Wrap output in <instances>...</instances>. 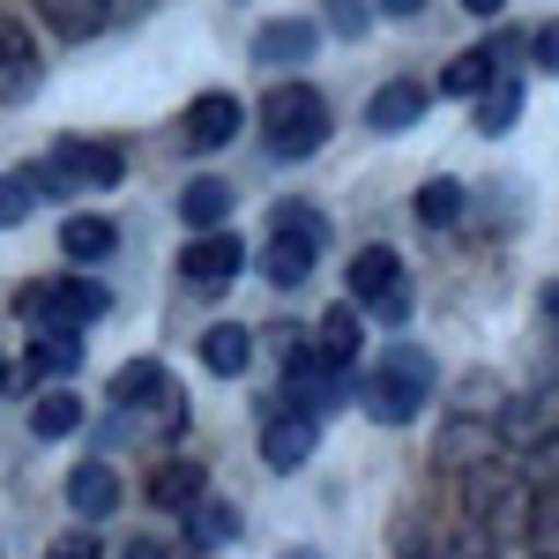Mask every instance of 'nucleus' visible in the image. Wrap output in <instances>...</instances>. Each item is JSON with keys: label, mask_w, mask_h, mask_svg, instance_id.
Returning <instances> with one entry per match:
<instances>
[{"label": "nucleus", "mask_w": 559, "mask_h": 559, "mask_svg": "<svg viewBox=\"0 0 559 559\" xmlns=\"http://www.w3.org/2000/svg\"><path fill=\"white\" fill-rule=\"evenodd\" d=\"M321 23H329L336 38H366V23H373V8H366V0H321Z\"/></svg>", "instance_id": "32"}, {"label": "nucleus", "mask_w": 559, "mask_h": 559, "mask_svg": "<svg viewBox=\"0 0 559 559\" xmlns=\"http://www.w3.org/2000/svg\"><path fill=\"white\" fill-rule=\"evenodd\" d=\"M239 537V508H224V500H194L187 508V545L194 552H216V545H231Z\"/></svg>", "instance_id": "26"}, {"label": "nucleus", "mask_w": 559, "mask_h": 559, "mask_svg": "<svg viewBox=\"0 0 559 559\" xmlns=\"http://www.w3.org/2000/svg\"><path fill=\"white\" fill-rule=\"evenodd\" d=\"M150 500H157L165 515H187L194 500H210V471H202V455H179V463H157V477H150Z\"/></svg>", "instance_id": "15"}, {"label": "nucleus", "mask_w": 559, "mask_h": 559, "mask_svg": "<svg viewBox=\"0 0 559 559\" xmlns=\"http://www.w3.org/2000/svg\"><path fill=\"white\" fill-rule=\"evenodd\" d=\"M485 455H508V440H500V418H455V426L440 432V448H432V463L440 471H477Z\"/></svg>", "instance_id": "12"}, {"label": "nucleus", "mask_w": 559, "mask_h": 559, "mask_svg": "<svg viewBox=\"0 0 559 559\" xmlns=\"http://www.w3.org/2000/svg\"><path fill=\"white\" fill-rule=\"evenodd\" d=\"M358 344H366V336H358V306H329V313H321V329H313V350H321L329 366H350Z\"/></svg>", "instance_id": "25"}, {"label": "nucleus", "mask_w": 559, "mask_h": 559, "mask_svg": "<svg viewBox=\"0 0 559 559\" xmlns=\"http://www.w3.org/2000/svg\"><path fill=\"white\" fill-rule=\"evenodd\" d=\"M530 60H545L559 75V23H537V31H530Z\"/></svg>", "instance_id": "37"}, {"label": "nucleus", "mask_w": 559, "mask_h": 559, "mask_svg": "<svg viewBox=\"0 0 559 559\" xmlns=\"http://www.w3.org/2000/svg\"><path fill=\"white\" fill-rule=\"evenodd\" d=\"M463 508H471V522L492 545H530L537 537V485H530V471L500 463V455L463 471Z\"/></svg>", "instance_id": "1"}, {"label": "nucleus", "mask_w": 559, "mask_h": 559, "mask_svg": "<svg viewBox=\"0 0 559 559\" xmlns=\"http://www.w3.org/2000/svg\"><path fill=\"white\" fill-rule=\"evenodd\" d=\"M522 471H530L537 492H559V432L545 440V448H530V463H522Z\"/></svg>", "instance_id": "34"}, {"label": "nucleus", "mask_w": 559, "mask_h": 559, "mask_svg": "<svg viewBox=\"0 0 559 559\" xmlns=\"http://www.w3.org/2000/svg\"><path fill=\"white\" fill-rule=\"evenodd\" d=\"M247 269V247L216 224V231H194V247L179 254V276H187V292H202V299H216V292H231V276Z\"/></svg>", "instance_id": "10"}, {"label": "nucleus", "mask_w": 559, "mask_h": 559, "mask_svg": "<svg viewBox=\"0 0 559 559\" xmlns=\"http://www.w3.org/2000/svg\"><path fill=\"white\" fill-rule=\"evenodd\" d=\"M471 15H508V0H463Z\"/></svg>", "instance_id": "41"}, {"label": "nucleus", "mask_w": 559, "mask_h": 559, "mask_svg": "<svg viewBox=\"0 0 559 559\" xmlns=\"http://www.w3.org/2000/svg\"><path fill=\"white\" fill-rule=\"evenodd\" d=\"M552 432H559V388L552 381L522 388L515 403L500 411V440H508V448H522V455H530V448H545Z\"/></svg>", "instance_id": "11"}, {"label": "nucleus", "mask_w": 559, "mask_h": 559, "mask_svg": "<svg viewBox=\"0 0 559 559\" xmlns=\"http://www.w3.org/2000/svg\"><path fill=\"white\" fill-rule=\"evenodd\" d=\"M45 559H97V537H90V530H68V537H60Z\"/></svg>", "instance_id": "38"}, {"label": "nucleus", "mask_w": 559, "mask_h": 559, "mask_svg": "<svg viewBox=\"0 0 559 559\" xmlns=\"http://www.w3.org/2000/svg\"><path fill=\"white\" fill-rule=\"evenodd\" d=\"M112 411H120V418L150 411V432H179L187 426V395H179V381L157 366V358H128V366L112 373Z\"/></svg>", "instance_id": "6"}, {"label": "nucleus", "mask_w": 559, "mask_h": 559, "mask_svg": "<svg viewBox=\"0 0 559 559\" xmlns=\"http://www.w3.org/2000/svg\"><path fill=\"white\" fill-rule=\"evenodd\" d=\"M276 559H321V552H313V545H292V552H276Z\"/></svg>", "instance_id": "43"}, {"label": "nucleus", "mask_w": 559, "mask_h": 559, "mask_svg": "<svg viewBox=\"0 0 559 559\" xmlns=\"http://www.w3.org/2000/svg\"><path fill=\"white\" fill-rule=\"evenodd\" d=\"M276 403H292V411H306V418H321L329 426V411L344 403V366H329L321 350L306 344L292 366H284V388H276Z\"/></svg>", "instance_id": "9"}, {"label": "nucleus", "mask_w": 559, "mask_h": 559, "mask_svg": "<svg viewBox=\"0 0 559 559\" xmlns=\"http://www.w3.org/2000/svg\"><path fill=\"white\" fill-rule=\"evenodd\" d=\"M432 559H500V545H492V537H485V530L471 522V537H448V545H432Z\"/></svg>", "instance_id": "35"}, {"label": "nucleus", "mask_w": 559, "mask_h": 559, "mask_svg": "<svg viewBox=\"0 0 559 559\" xmlns=\"http://www.w3.org/2000/svg\"><path fill=\"white\" fill-rule=\"evenodd\" d=\"M537 559H552V552H537Z\"/></svg>", "instance_id": "45"}, {"label": "nucleus", "mask_w": 559, "mask_h": 559, "mask_svg": "<svg viewBox=\"0 0 559 559\" xmlns=\"http://www.w3.org/2000/svg\"><path fill=\"white\" fill-rule=\"evenodd\" d=\"M120 559H173V552H165L157 537H134V545H128V552H120Z\"/></svg>", "instance_id": "39"}, {"label": "nucleus", "mask_w": 559, "mask_h": 559, "mask_svg": "<svg viewBox=\"0 0 559 559\" xmlns=\"http://www.w3.org/2000/svg\"><path fill=\"white\" fill-rule=\"evenodd\" d=\"M545 313H552V321H559V276H552V292H545Z\"/></svg>", "instance_id": "42"}, {"label": "nucleus", "mask_w": 559, "mask_h": 559, "mask_svg": "<svg viewBox=\"0 0 559 559\" xmlns=\"http://www.w3.org/2000/svg\"><path fill=\"white\" fill-rule=\"evenodd\" d=\"M83 366V329H38V344L23 350V373L31 381H60Z\"/></svg>", "instance_id": "19"}, {"label": "nucleus", "mask_w": 559, "mask_h": 559, "mask_svg": "<svg viewBox=\"0 0 559 559\" xmlns=\"http://www.w3.org/2000/svg\"><path fill=\"white\" fill-rule=\"evenodd\" d=\"M426 0H381V15H418Z\"/></svg>", "instance_id": "40"}, {"label": "nucleus", "mask_w": 559, "mask_h": 559, "mask_svg": "<svg viewBox=\"0 0 559 559\" xmlns=\"http://www.w3.org/2000/svg\"><path fill=\"white\" fill-rule=\"evenodd\" d=\"M45 75V60H38V38L15 23V15H0V105H15V97H31Z\"/></svg>", "instance_id": "13"}, {"label": "nucleus", "mask_w": 559, "mask_h": 559, "mask_svg": "<svg viewBox=\"0 0 559 559\" xmlns=\"http://www.w3.org/2000/svg\"><path fill=\"white\" fill-rule=\"evenodd\" d=\"M344 284H350V306H358V313H373L388 329L411 321V276H403V254H395V247H358Z\"/></svg>", "instance_id": "5"}, {"label": "nucleus", "mask_w": 559, "mask_h": 559, "mask_svg": "<svg viewBox=\"0 0 559 559\" xmlns=\"http://www.w3.org/2000/svg\"><path fill=\"white\" fill-rule=\"evenodd\" d=\"M112 247H120V231H112L105 216H68V224H60V254L68 261H105Z\"/></svg>", "instance_id": "27"}, {"label": "nucleus", "mask_w": 559, "mask_h": 559, "mask_svg": "<svg viewBox=\"0 0 559 559\" xmlns=\"http://www.w3.org/2000/svg\"><path fill=\"white\" fill-rule=\"evenodd\" d=\"M492 83H500L492 45H477V52H463V60H448V68H440V97H485Z\"/></svg>", "instance_id": "22"}, {"label": "nucleus", "mask_w": 559, "mask_h": 559, "mask_svg": "<svg viewBox=\"0 0 559 559\" xmlns=\"http://www.w3.org/2000/svg\"><path fill=\"white\" fill-rule=\"evenodd\" d=\"M426 83H388V90H373V105H366V128L373 134H403V128H418L426 120Z\"/></svg>", "instance_id": "18"}, {"label": "nucleus", "mask_w": 559, "mask_h": 559, "mask_svg": "<svg viewBox=\"0 0 559 559\" xmlns=\"http://www.w3.org/2000/svg\"><path fill=\"white\" fill-rule=\"evenodd\" d=\"M432 358L418 344H388L381 350V366L358 381V411L373 418V426H411L418 411H426V395H432Z\"/></svg>", "instance_id": "2"}, {"label": "nucleus", "mask_w": 559, "mask_h": 559, "mask_svg": "<svg viewBox=\"0 0 559 559\" xmlns=\"http://www.w3.org/2000/svg\"><path fill=\"white\" fill-rule=\"evenodd\" d=\"M31 210H38V187H31L23 173H8V179H0V231H8V224H23Z\"/></svg>", "instance_id": "33"}, {"label": "nucleus", "mask_w": 559, "mask_h": 559, "mask_svg": "<svg viewBox=\"0 0 559 559\" xmlns=\"http://www.w3.org/2000/svg\"><path fill=\"white\" fill-rule=\"evenodd\" d=\"M515 120H522V83L508 75V83H492L477 97V134H508Z\"/></svg>", "instance_id": "30"}, {"label": "nucleus", "mask_w": 559, "mask_h": 559, "mask_svg": "<svg viewBox=\"0 0 559 559\" xmlns=\"http://www.w3.org/2000/svg\"><path fill=\"white\" fill-rule=\"evenodd\" d=\"M329 97L313 83H276L261 90V142H269V157L276 165H299V157H313L321 142H329Z\"/></svg>", "instance_id": "3"}, {"label": "nucleus", "mask_w": 559, "mask_h": 559, "mask_svg": "<svg viewBox=\"0 0 559 559\" xmlns=\"http://www.w3.org/2000/svg\"><path fill=\"white\" fill-rule=\"evenodd\" d=\"M224 210H231V187H224V179H187L179 216H187L194 231H216V224H224Z\"/></svg>", "instance_id": "28"}, {"label": "nucleus", "mask_w": 559, "mask_h": 559, "mask_svg": "<svg viewBox=\"0 0 559 559\" xmlns=\"http://www.w3.org/2000/svg\"><path fill=\"white\" fill-rule=\"evenodd\" d=\"M105 284H83V276H52V284H31V292H15V321H31V329H90V321H105Z\"/></svg>", "instance_id": "7"}, {"label": "nucleus", "mask_w": 559, "mask_h": 559, "mask_svg": "<svg viewBox=\"0 0 559 559\" xmlns=\"http://www.w3.org/2000/svg\"><path fill=\"white\" fill-rule=\"evenodd\" d=\"M313 247H299V239H269V254H261V269H269V284H284V292H292V284H306V276H313Z\"/></svg>", "instance_id": "31"}, {"label": "nucleus", "mask_w": 559, "mask_h": 559, "mask_svg": "<svg viewBox=\"0 0 559 559\" xmlns=\"http://www.w3.org/2000/svg\"><path fill=\"white\" fill-rule=\"evenodd\" d=\"M68 508H75L83 522L112 515V508H120V477H112V463H97V455L75 463V471H68Z\"/></svg>", "instance_id": "16"}, {"label": "nucleus", "mask_w": 559, "mask_h": 559, "mask_svg": "<svg viewBox=\"0 0 559 559\" xmlns=\"http://www.w3.org/2000/svg\"><path fill=\"white\" fill-rule=\"evenodd\" d=\"M202 366H210L216 381H239V373L254 366V336H247L239 321H216V329H202Z\"/></svg>", "instance_id": "21"}, {"label": "nucleus", "mask_w": 559, "mask_h": 559, "mask_svg": "<svg viewBox=\"0 0 559 559\" xmlns=\"http://www.w3.org/2000/svg\"><path fill=\"white\" fill-rule=\"evenodd\" d=\"M75 426H83V395H38L31 403V432L38 440H68Z\"/></svg>", "instance_id": "29"}, {"label": "nucleus", "mask_w": 559, "mask_h": 559, "mask_svg": "<svg viewBox=\"0 0 559 559\" xmlns=\"http://www.w3.org/2000/svg\"><path fill=\"white\" fill-rule=\"evenodd\" d=\"M321 52V23H306V15H276V23H261L254 31V60L261 68H299Z\"/></svg>", "instance_id": "14"}, {"label": "nucleus", "mask_w": 559, "mask_h": 559, "mask_svg": "<svg viewBox=\"0 0 559 559\" xmlns=\"http://www.w3.org/2000/svg\"><path fill=\"white\" fill-rule=\"evenodd\" d=\"M31 8H38L45 31H52V38H68V45L97 38V31L112 23V0H31Z\"/></svg>", "instance_id": "17"}, {"label": "nucleus", "mask_w": 559, "mask_h": 559, "mask_svg": "<svg viewBox=\"0 0 559 559\" xmlns=\"http://www.w3.org/2000/svg\"><path fill=\"white\" fill-rule=\"evenodd\" d=\"M8 381H15V366H8V358H0V403H8Z\"/></svg>", "instance_id": "44"}, {"label": "nucleus", "mask_w": 559, "mask_h": 559, "mask_svg": "<svg viewBox=\"0 0 559 559\" xmlns=\"http://www.w3.org/2000/svg\"><path fill=\"white\" fill-rule=\"evenodd\" d=\"M23 179H31L38 194H75V187H120V179H128V157H120L112 142H75V134H68V142H52V157H45V165H31Z\"/></svg>", "instance_id": "4"}, {"label": "nucleus", "mask_w": 559, "mask_h": 559, "mask_svg": "<svg viewBox=\"0 0 559 559\" xmlns=\"http://www.w3.org/2000/svg\"><path fill=\"white\" fill-rule=\"evenodd\" d=\"M269 239H299V247L321 254V247H329V216L313 210V202H276V210H269Z\"/></svg>", "instance_id": "24"}, {"label": "nucleus", "mask_w": 559, "mask_h": 559, "mask_svg": "<svg viewBox=\"0 0 559 559\" xmlns=\"http://www.w3.org/2000/svg\"><path fill=\"white\" fill-rule=\"evenodd\" d=\"M313 448H321V418H306V411H292V403L269 395V403H261V463L276 477H292Z\"/></svg>", "instance_id": "8"}, {"label": "nucleus", "mask_w": 559, "mask_h": 559, "mask_svg": "<svg viewBox=\"0 0 559 559\" xmlns=\"http://www.w3.org/2000/svg\"><path fill=\"white\" fill-rule=\"evenodd\" d=\"M463 202H471V194H463V179H426L411 210H418L426 231H455V224H463Z\"/></svg>", "instance_id": "23"}, {"label": "nucleus", "mask_w": 559, "mask_h": 559, "mask_svg": "<svg viewBox=\"0 0 559 559\" xmlns=\"http://www.w3.org/2000/svg\"><path fill=\"white\" fill-rule=\"evenodd\" d=\"M247 128V112H239V97L231 90H210V97H194V112H187V134L202 142V150H224L231 134Z\"/></svg>", "instance_id": "20"}, {"label": "nucleus", "mask_w": 559, "mask_h": 559, "mask_svg": "<svg viewBox=\"0 0 559 559\" xmlns=\"http://www.w3.org/2000/svg\"><path fill=\"white\" fill-rule=\"evenodd\" d=\"M537 545L559 559V492H537Z\"/></svg>", "instance_id": "36"}]
</instances>
